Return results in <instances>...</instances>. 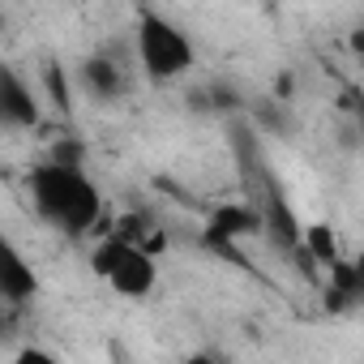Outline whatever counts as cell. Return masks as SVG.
Wrapping results in <instances>:
<instances>
[{
    "instance_id": "cell-4",
    "label": "cell",
    "mask_w": 364,
    "mask_h": 364,
    "mask_svg": "<svg viewBox=\"0 0 364 364\" xmlns=\"http://www.w3.org/2000/svg\"><path fill=\"white\" fill-rule=\"evenodd\" d=\"M35 124H39V99H35V90L22 82V73H14L9 65H0V129L26 133Z\"/></svg>"
},
{
    "instance_id": "cell-5",
    "label": "cell",
    "mask_w": 364,
    "mask_h": 364,
    "mask_svg": "<svg viewBox=\"0 0 364 364\" xmlns=\"http://www.w3.org/2000/svg\"><path fill=\"white\" fill-rule=\"evenodd\" d=\"M39 296V274L26 262V253L0 232V300L9 304H31Z\"/></svg>"
},
{
    "instance_id": "cell-2",
    "label": "cell",
    "mask_w": 364,
    "mask_h": 364,
    "mask_svg": "<svg viewBox=\"0 0 364 364\" xmlns=\"http://www.w3.org/2000/svg\"><path fill=\"white\" fill-rule=\"evenodd\" d=\"M133 43H137V60H141V69H146L150 82H176V77H185L193 69V43H189V35L180 31V26H171L154 9H141Z\"/></svg>"
},
{
    "instance_id": "cell-8",
    "label": "cell",
    "mask_w": 364,
    "mask_h": 364,
    "mask_svg": "<svg viewBox=\"0 0 364 364\" xmlns=\"http://www.w3.org/2000/svg\"><path fill=\"white\" fill-rule=\"evenodd\" d=\"M300 249L309 257V266H334L343 253H338V236L330 223H304L300 228Z\"/></svg>"
},
{
    "instance_id": "cell-12",
    "label": "cell",
    "mask_w": 364,
    "mask_h": 364,
    "mask_svg": "<svg viewBox=\"0 0 364 364\" xmlns=\"http://www.w3.org/2000/svg\"><path fill=\"white\" fill-rule=\"evenodd\" d=\"M0 31H5V14H0Z\"/></svg>"
},
{
    "instance_id": "cell-1",
    "label": "cell",
    "mask_w": 364,
    "mask_h": 364,
    "mask_svg": "<svg viewBox=\"0 0 364 364\" xmlns=\"http://www.w3.org/2000/svg\"><path fill=\"white\" fill-rule=\"evenodd\" d=\"M26 189H31V202H35L39 219L52 223L65 236H86L99 223V215H103L99 185L82 171V163L43 159V163L31 167Z\"/></svg>"
},
{
    "instance_id": "cell-6",
    "label": "cell",
    "mask_w": 364,
    "mask_h": 364,
    "mask_svg": "<svg viewBox=\"0 0 364 364\" xmlns=\"http://www.w3.org/2000/svg\"><path fill=\"white\" fill-rule=\"evenodd\" d=\"M77 82H82V90H86L90 99H99V103H112V99H120V95L129 90V73H124V65H120L112 52L86 56V60L77 65Z\"/></svg>"
},
{
    "instance_id": "cell-3",
    "label": "cell",
    "mask_w": 364,
    "mask_h": 364,
    "mask_svg": "<svg viewBox=\"0 0 364 364\" xmlns=\"http://www.w3.org/2000/svg\"><path fill=\"white\" fill-rule=\"evenodd\" d=\"M90 270H95L116 296H124V300H141V296H150L154 283H159L154 253L137 249L133 240H120L116 232L103 236V240L95 245V253H90Z\"/></svg>"
},
{
    "instance_id": "cell-7",
    "label": "cell",
    "mask_w": 364,
    "mask_h": 364,
    "mask_svg": "<svg viewBox=\"0 0 364 364\" xmlns=\"http://www.w3.org/2000/svg\"><path fill=\"white\" fill-rule=\"evenodd\" d=\"M257 232H262L257 206H219V210L210 215V223H206V245L219 249V253H228L236 240L257 236Z\"/></svg>"
},
{
    "instance_id": "cell-10",
    "label": "cell",
    "mask_w": 364,
    "mask_h": 364,
    "mask_svg": "<svg viewBox=\"0 0 364 364\" xmlns=\"http://www.w3.org/2000/svg\"><path fill=\"white\" fill-rule=\"evenodd\" d=\"M43 86H48L52 107L69 116V112H73V86H69V69H65L60 60H48V65H43Z\"/></svg>"
},
{
    "instance_id": "cell-11",
    "label": "cell",
    "mask_w": 364,
    "mask_h": 364,
    "mask_svg": "<svg viewBox=\"0 0 364 364\" xmlns=\"http://www.w3.org/2000/svg\"><path fill=\"white\" fill-rule=\"evenodd\" d=\"M48 159H56V163H82V141H56L48 150Z\"/></svg>"
},
{
    "instance_id": "cell-9",
    "label": "cell",
    "mask_w": 364,
    "mask_h": 364,
    "mask_svg": "<svg viewBox=\"0 0 364 364\" xmlns=\"http://www.w3.org/2000/svg\"><path fill=\"white\" fill-rule=\"evenodd\" d=\"M112 232H116L120 240H133V245L146 249V253H163V232H159L146 215H124Z\"/></svg>"
}]
</instances>
